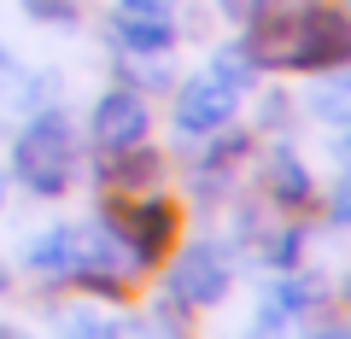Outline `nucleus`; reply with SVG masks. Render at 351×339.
Masks as SVG:
<instances>
[{"label":"nucleus","instance_id":"nucleus-25","mask_svg":"<svg viewBox=\"0 0 351 339\" xmlns=\"http://www.w3.org/2000/svg\"><path fill=\"white\" fill-rule=\"evenodd\" d=\"M0 339H29L24 327H12V322H0Z\"/></svg>","mask_w":351,"mask_h":339},{"label":"nucleus","instance_id":"nucleus-13","mask_svg":"<svg viewBox=\"0 0 351 339\" xmlns=\"http://www.w3.org/2000/svg\"><path fill=\"white\" fill-rule=\"evenodd\" d=\"M59 339H129V322L112 310V304H82V310H71L59 322Z\"/></svg>","mask_w":351,"mask_h":339},{"label":"nucleus","instance_id":"nucleus-7","mask_svg":"<svg viewBox=\"0 0 351 339\" xmlns=\"http://www.w3.org/2000/svg\"><path fill=\"white\" fill-rule=\"evenodd\" d=\"M106 41H112V53H170L182 41L176 6H164V0H117L106 12Z\"/></svg>","mask_w":351,"mask_h":339},{"label":"nucleus","instance_id":"nucleus-19","mask_svg":"<svg viewBox=\"0 0 351 339\" xmlns=\"http://www.w3.org/2000/svg\"><path fill=\"white\" fill-rule=\"evenodd\" d=\"M328 223H334V228H351V164L339 170L334 193H328Z\"/></svg>","mask_w":351,"mask_h":339},{"label":"nucleus","instance_id":"nucleus-28","mask_svg":"<svg viewBox=\"0 0 351 339\" xmlns=\"http://www.w3.org/2000/svg\"><path fill=\"white\" fill-rule=\"evenodd\" d=\"M164 6H176V0H164Z\"/></svg>","mask_w":351,"mask_h":339},{"label":"nucleus","instance_id":"nucleus-17","mask_svg":"<svg viewBox=\"0 0 351 339\" xmlns=\"http://www.w3.org/2000/svg\"><path fill=\"white\" fill-rule=\"evenodd\" d=\"M29 24H59V29H76L82 24V0H18Z\"/></svg>","mask_w":351,"mask_h":339},{"label":"nucleus","instance_id":"nucleus-11","mask_svg":"<svg viewBox=\"0 0 351 339\" xmlns=\"http://www.w3.org/2000/svg\"><path fill=\"white\" fill-rule=\"evenodd\" d=\"M94 181H100L106 193H147V188L164 181V152L152 147V140L123 147V152H100V158H94Z\"/></svg>","mask_w":351,"mask_h":339},{"label":"nucleus","instance_id":"nucleus-5","mask_svg":"<svg viewBox=\"0 0 351 339\" xmlns=\"http://www.w3.org/2000/svg\"><path fill=\"white\" fill-rule=\"evenodd\" d=\"M240 100L246 94H234L223 82V76H211V71H193V76H176V100H170V129L182 140H211L217 129H228L240 117Z\"/></svg>","mask_w":351,"mask_h":339},{"label":"nucleus","instance_id":"nucleus-21","mask_svg":"<svg viewBox=\"0 0 351 339\" xmlns=\"http://www.w3.org/2000/svg\"><path fill=\"white\" fill-rule=\"evenodd\" d=\"M287 327H293V322H281V316L258 310V322H252V334H246V339H287Z\"/></svg>","mask_w":351,"mask_h":339},{"label":"nucleus","instance_id":"nucleus-26","mask_svg":"<svg viewBox=\"0 0 351 339\" xmlns=\"http://www.w3.org/2000/svg\"><path fill=\"white\" fill-rule=\"evenodd\" d=\"M0 205H6V176H0Z\"/></svg>","mask_w":351,"mask_h":339},{"label":"nucleus","instance_id":"nucleus-9","mask_svg":"<svg viewBox=\"0 0 351 339\" xmlns=\"http://www.w3.org/2000/svg\"><path fill=\"white\" fill-rule=\"evenodd\" d=\"M258 188H263V199L276 205L281 216H299V211L316 205V176H311V164H304L293 147H269V152H263Z\"/></svg>","mask_w":351,"mask_h":339},{"label":"nucleus","instance_id":"nucleus-20","mask_svg":"<svg viewBox=\"0 0 351 339\" xmlns=\"http://www.w3.org/2000/svg\"><path fill=\"white\" fill-rule=\"evenodd\" d=\"M287 117H293V100H287V94H263V117H258V129H281V123H287Z\"/></svg>","mask_w":351,"mask_h":339},{"label":"nucleus","instance_id":"nucleus-1","mask_svg":"<svg viewBox=\"0 0 351 339\" xmlns=\"http://www.w3.org/2000/svg\"><path fill=\"white\" fill-rule=\"evenodd\" d=\"M240 47L258 71L322 76L351 64V6L339 0H269L252 24H240Z\"/></svg>","mask_w":351,"mask_h":339},{"label":"nucleus","instance_id":"nucleus-18","mask_svg":"<svg viewBox=\"0 0 351 339\" xmlns=\"http://www.w3.org/2000/svg\"><path fill=\"white\" fill-rule=\"evenodd\" d=\"M24 59H18L12 47H6V41H0V105H12L18 100V88H24Z\"/></svg>","mask_w":351,"mask_h":339},{"label":"nucleus","instance_id":"nucleus-8","mask_svg":"<svg viewBox=\"0 0 351 339\" xmlns=\"http://www.w3.org/2000/svg\"><path fill=\"white\" fill-rule=\"evenodd\" d=\"M252 152V129H217L211 140H199V158H193V199L217 205V199H234L240 193V164Z\"/></svg>","mask_w":351,"mask_h":339},{"label":"nucleus","instance_id":"nucleus-10","mask_svg":"<svg viewBox=\"0 0 351 339\" xmlns=\"http://www.w3.org/2000/svg\"><path fill=\"white\" fill-rule=\"evenodd\" d=\"M24 269L47 287H71L76 269H82V223H47L24 246Z\"/></svg>","mask_w":351,"mask_h":339},{"label":"nucleus","instance_id":"nucleus-15","mask_svg":"<svg viewBox=\"0 0 351 339\" xmlns=\"http://www.w3.org/2000/svg\"><path fill=\"white\" fill-rule=\"evenodd\" d=\"M117 82L123 88H176V71H170V53H117Z\"/></svg>","mask_w":351,"mask_h":339},{"label":"nucleus","instance_id":"nucleus-22","mask_svg":"<svg viewBox=\"0 0 351 339\" xmlns=\"http://www.w3.org/2000/svg\"><path fill=\"white\" fill-rule=\"evenodd\" d=\"M328 129H334V152H339V158L351 164V105H346V112H339V117H334Z\"/></svg>","mask_w":351,"mask_h":339},{"label":"nucleus","instance_id":"nucleus-23","mask_svg":"<svg viewBox=\"0 0 351 339\" xmlns=\"http://www.w3.org/2000/svg\"><path fill=\"white\" fill-rule=\"evenodd\" d=\"M311 339H351V322H322Z\"/></svg>","mask_w":351,"mask_h":339},{"label":"nucleus","instance_id":"nucleus-27","mask_svg":"<svg viewBox=\"0 0 351 339\" xmlns=\"http://www.w3.org/2000/svg\"><path fill=\"white\" fill-rule=\"evenodd\" d=\"M346 299H351V281H346Z\"/></svg>","mask_w":351,"mask_h":339},{"label":"nucleus","instance_id":"nucleus-3","mask_svg":"<svg viewBox=\"0 0 351 339\" xmlns=\"http://www.w3.org/2000/svg\"><path fill=\"white\" fill-rule=\"evenodd\" d=\"M100 223L135 251L141 264H164V258L182 246V205L164 199L158 188H147V193H106Z\"/></svg>","mask_w":351,"mask_h":339},{"label":"nucleus","instance_id":"nucleus-14","mask_svg":"<svg viewBox=\"0 0 351 339\" xmlns=\"http://www.w3.org/2000/svg\"><path fill=\"white\" fill-rule=\"evenodd\" d=\"M304 246H311V234H304V223H269L258 234V258L269 269H299L304 264Z\"/></svg>","mask_w":351,"mask_h":339},{"label":"nucleus","instance_id":"nucleus-16","mask_svg":"<svg viewBox=\"0 0 351 339\" xmlns=\"http://www.w3.org/2000/svg\"><path fill=\"white\" fill-rule=\"evenodd\" d=\"M205 71H211V76H223V82H228L234 94H252V82L263 76L258 64H252V53L240 47V41H223V47L211 53V64H205Z\"/></svg>","mask_w":351,"mask_h":339},{"label":"nucleus","instance_id":"nucleus-6","mask_svg":"<svg viewBox=\"0 0 351 339\" xmlns=\"http://www.w3.org/2000/svg\"><path fill=\"white\" fill-rule=\"evenodd\" d=\"M88 140H94V152H123L152 140V100L141 88H123V82L106 88L88 105Z\"/></svg>","mask_w":351,"mask_h":339},{"label":"nucleus","instance_id":"nucleus-12","mask_svg":"<svg viewBox=\"0 0 351 339\" xmlns=\"http://www.w3.org/2000/svg\"><path fill=\"white\" fill-rule=\"evenodd\" d=\"M322 299H328V281L304 275V264H299V269H276V281L263 287V304H258V310L281 316V322H299V316H311Z\"/></svg>","mask_w":351,"mask_h":339},{"label":"nucleus","instance_id":"nucleus-24","mask_svg":"<svg viewBox=\"0 0 351 339\" xmlns=\"http://www.w3.org/2000/svg\"><path fill=\"white\" fill-rule=\"evenodd\" d=\"M12 292V269H6V258H0V299Z\"/></svg>","mask_w":351,"mask_h":339},{"label":"nucleus","instance_id":"nucleus-4","mask_svg":"<svg viewBox=\"0 0 351 339\" xmlns=\"http://www.w3.org/2000/svg\"><path fill=\"white\" fill-rule=\"evenodd\" d=\"M228 287H234V251L223 240H193L170 251V269H164L170 310H211L228 299Z\"/></svg>","mask_w":351,"mask_h":339},{"label":"nucleus","instance_id":"nucleus-2","mask_svg":"<svg viewBox=\"0 0 351 339\" xmlns=\"http://www.w3.org/2000/svg\"><path fill=\"white\" fill-rule=\"evenodd\" d=\"M6 170L24 193H36V199H59V193H71L76 170H82V140H76V123L64 105H41V112H29V123L12 135V152H6Z\"/></svg>","mask_w":351,"mask_h":339}]
</instances>
